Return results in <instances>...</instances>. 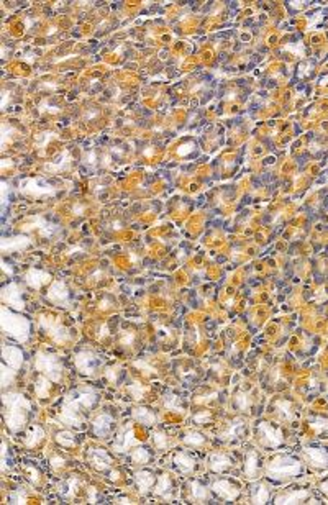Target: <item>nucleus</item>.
I'll use <instances>...</instances> for the list:
<instances>
[{
  "label": "nucleus",
  "instance_id": "nucleus-1",
  "mask_svg": "<svg viewBox=\"0 0 328 505\" xmlns=\"http://www.w3.org/2000/svg\"><path fill=\"white\" fill-rule=\"evenodd\" d=\"M2 328L7 335L13 336L18 341H25L30 333V322L25 317H20L9 312L7 309L2 310Z\"/></svg>",
  "mask_w": 328,
  "mask_h": 505
},
{
  "label": "nucleus",
  "instance_id": "nucleus-2",
  "mask_svg": "<svg viewBox=\"0 0 328 505\" xmlns=\"http://www.w3.org/2000/svg\"><path fill=\"white\" fill-rule=\"evenodd\" d=\"M35 364H37L38 371L43 376H46L49 381H53V382H59L61 381V378H62L61 362L58 361V358L53 356V354L38 353L37 354V359H35Z\"/></svg>",
  "mask_w": 328,
  "mask_h": 505
},
{
  "label": "nucleus",
  "instance_id": "nucleus-3",
  "mask_svg": "<svg viewBox=\"0 0 328 505\" xmlns=\"http://www.w3.org/2000/svg\"><path fill=\"white\" fill-rule=\"evenodd\" d=\"M99 400V395L97 392L90 389H77L74 392H71L68 395H64L62 403H68V405H73L76 409H85L89 410L92 409Z\"/></svg>",
  "mask_w": 328,
  "mask_h": 505
},
{
  "label": "nucleus",
  "instance_id": "nucleus-4",
  "mask_svg": "<svg viewBox=\"0 0 328 505\" xmlns=\"http://www.w3.org/2000/svg\"><path fill=\"white\" fill-rule=\"evenodd\" d=\"M266 471L271 478H287V476H294L301 471V464L287 458H277L268 464Z\"/></svg>",
  "mask_w": 328,
  "mask_h": 505
},
{
  "label": "nucleus",
  "instance_id": "nucleus-5",
  "mask_svg": "<svg viewBox=\"0 0 328 505\" xmlns=\"http://www.w3.org/2000/svg\"><path fill=\"white\" fill-rule=\"evenodd\" d=\"M58 418L62 425L69 426V428H74V430L84 428V417L81 414V410L73 407V405L62 403L58 412Z\"/></svg>",
  "mask_w": 328,
  "mask_h": 505
},
{
  "label": "nucleus",
  "instance_id": "nucleus-6",
  "mask_svg": "<svg viewBox=\"0 0 328 505\" xmlns=\"http://www.w3.org/2000/svg\"><path fill=\"white\" fill-rule=\"evenodd\" d=\"M140 442L137 438H135V433L132 430V426L130 425H125L122 426V428L118 430L117 433V436L115 440H113V443H112V450L115 451V453H126L130 448L133 446H138Z\"/></svg>",
  "mask_w": 328,
  "mask_h": 505
},
{
  "label": "nucleus",
  "instance_id": "nucleus-7",
  "mask_svg": "<svg viewBox=\"0 0 328 505\" xmlns=\"http://www.w3.org/2000/svg\"><path fill=\"white\" fill-rule=\"evenodd\" d=\"M212 490L220 497V499H223V500H226V502L237 500V499H238V495H240V489H238V486H235L233 482L226 481V479H217V481H213Z\"/></svg>",
  "mask_w": 328,
  "mask_h": 505
},
{
  "label": "nucleus",
  "instance_id": "nucleus-8",
  "mask_svg": "<svg viewBox=\"0 0 328 505\" xmlns=\"http://www.w3.org/2000/svg\"><path fill=\"white\" fill-rule=\"evenodd\" d=\"M87 459L90 466L95 467L97 471H110L112 469V458L102 448H90L87 451Z\"/></svg>",
  "mask_w": 328,
  "mask_h": 505
},
{
  "label": "nucleus",
  "instance_id": "nucleus-9",
  "mask_svg": "<svg viewBox=\"0 0 328 505\" xmlns=\"http://www.w3.org/2000/svg\"><path fill=\"white\" fill-rule=\"evenodd\" d=\"M76 366L82 374L92 376V374H95V371H97L99 359H97L95 354H92L89 351H84V353H79L76 356Z\"/></svg>",
  "mask_w": 328,
  "mask_h": 505
},
{
  "label": "nucleus",
  "instance_id": "nucleus-10",
  "mask_svg": "<svg viewBox=\"0 0 328 505\" xmlns=\"http://www.w3.org/2000/svg\"><path fill=\"white\" fill-rule=\"evenodd\" d=\"M113 423H115V420H113V417L110 414H99L94 420H92V431H94L97 436L105 438L110 435Z\"/></svg>",
  "mask_w": 328,
  "mask_h": 505
},
{
  "label": "nucleus",
  "instance_id": "nucleus-11",
  "mask_svg": "<svg viewBox=\"0 0 328 505\" xmlns=\"http://www.w3.org/2000/svg\"><path fill=\"white\" fill-rule=\"evenodd\" d=\"M258 436H259V442L265 446H277V445H281V442H282L279 431H277L276 428H273V426L268 425V423H259L258 425Z\"/></svg>",
  "mask_w": 328,
  "mask_h": 505
},
{
  "label": "nucleus",
  "instance_id": "nucleus-12",
  "mask_svg": "<svg viewBox=\"0 0 328 505\" xmlns=\"http://www.w3.org/2000/svg\"><path fill=\"white\" fill-rule=\"evenodd\" d=\"M2 400H4L5 410H26V412H30V409H31L30 400H28L26 397H23L21 394H15V392L5 394Z\"/></svg>",
  "mask_w": 328,
  "mask_h": 505
},
{
  "label": "nucleus",
  "instance_id": "nucleus-13",
  "mask_svg": "<svg viewBox=\"0 0 328 505\" xmlns=\"http://www.w3.org/2000/svg\"><path fill=\"white\" fill-rule=\"evenodd\" d=\"M26 410H5V423L12 431H20L26 425Z\"/></svg>",
  "mask_w": 328,
  "mask_h": 505
},
{
  "label": "nucleus",
  "instance_id": "nucleus-14",
  "mask_svg": "<svg viewBox=\"0 0 328 505\" xmlns=\"http://www.w3.org/2000/svg\"><path fill=\"white\" fill-rule=\"evenodd\" d=\"M154 492L164 500L174 499V484L168 474H161L158 478V481H156V484H154Z\"/></svg>",
  "mask_w": 328,
  "mask_h": 505
},
{
  "label": "nucleus",
  "instance_id": "nucleus-15",
  "mask_svg": "<svg viewBox=\"0 0 328 505\" xmlns=\"http://www.w3.org/2000/svg\"><path fill=\"white\" fill-rule=\"evenodd\" d=\"M207 464H209V469L212 473L220 474V473H225L226 469L232 467V459L223 453H213L209 456Z\"/></svg>",
  "mask_w": 328,
  "mask_h": 505
},
{
  "label": "nucleus",
  "instance_id": "nucleus-16",
  "mask_svg": "<svg viewBox=\"0 0 328 505\" xmlns=\"http://www.w3.org/2000/svg\"><path fill=\"white\" fill-rule=\"evenodd\" d=\"M156 481H158L156 479V476L153 473H149V471H145V469L135 473V484H137V487H138V490L141 494H146L148 490L156 484Z\"/></svg>",
  "mask_w": 328,
  "mask_h": 505
},
{
  "label": "nucleus",
  "instance_id": "nucleus-17",
  "mask_svg": "<svg viewBox=\"0 0 328 505\" xmlns=\"http://www.w3.org/2000/svg\"><path fill=\"white\" fill-rule=\"evenodd\" d=\"M2 298H4V302H7L9 305H12V307H15L18 310L23 309V300H21V292H20V289L15 286V284H10V286H7L4 290H2Z\"/></svg>",
  "mask_w": 328,
  "mask_h": 505
},
{
  "label": "nucleus",
  "instance_id": "nucleus-18",
  "mask_svg": "<svg viewBox=\"0 0 328 505\" xmlns=\"http://www.w3.org/2000/svg\"><path fill=\"white\" fill-rule=\"evenodd\" d=\"M81 486V481L77 478H68L66 481H62L58 486V492L64 500H71L74 499L77 494V489Z\"/></svg>",
  "mask_w": 328,
  "mask_h": 505
},
{
  "label": "nucleus",
  "instance_id": "nucleus-19",
  "mask_svg": "<svg viewBox=\"0 0 328 505\" xmlns=\"http://www.w3.org/2000/svg\"><path fill=\"white\" fill-rule=\"evenodd\" d=\"M173 461H174V466L184 474H190L195 469V459L192 458L189 453H184V451L176 453Z\"/></svg>",
  "mask_w": 328,
  "mask_h": 505
},
{
  "label": "nucleus",
  "instance_id": "nucleus-20",
  "mask_svg": "<svg viewBox=\"0 0 328 505\" xmlns=\"http://www.w3.org/2000/svg\"><path fill=\"white\" fill-rule=\"evenodd\" d=\"M4 361L7 366L18 369L21 364H23V353H21L17 346H5L4 348Z\"/></svg>",
  "mask_w": 328,
  "mask_h": 505
},
{
  "label": "nucleus",
  "instance_id": "nucleus-21",
  "mask_svg": "<svg viewBox=\"0 0 328 505\" xmlns=\"http://www.w3.org/2000/svg\"><path fill=\"white\" fill-rule=\"evenodd\" d=\"M243 431H245V422L241 420V418H237V420H233L228 423L226 428L220 433V440H235V438H240L241 435H243Z\"/></svg>",
  "mask_w": 328,
  "mask_h": 505
},
{
  "label": "nucleus",
  "instance_id": "nucleus-22",
  "mask_svg": "<svg viewBox=\"0 0 328 505\" xmlns=\"http://www.w3.org/2000/svg\"><path fill=\"white\" fill-rule=\"evenodd\" d=\"M132 417H133V420H137L138 423H143L146 426H153L156 422H158V417H156V414L153 410H149L146 407H137V409H133L132 412Z\"/></svg>",
  "mask_w": 328,
  "mask_h": 505
},
{
  "label": "nucleus",
  "instance_id": "nucleus-23",
  "mask_svg": "<svg viewBox=\"0 0 328 505\" xmlns=\"http://www.w3.org/2000/svg\"><path fill=\"white\" fill-rule=\"evenodd\" d=\"M43 440H45V430L40 425H31L26 431V436L23 438V443L28 448H37Z\"/></svg>",
  "mask_w": 328,
  "mask_h": 505
},
{
  "label": "nucleus",
  "instance_id": "nucleus-24",
  "mask_svg": "<svg viewBox=\"0 0 328 505\" xmlns=\"http://www.w3.org/2000/svg\"><path fill=\"white\" fill-rule=\"evenodd\" d=\"M48 298L51 302L54 304H58V305H64L68 302V298H69V292H68V287L64 286L62 282H56L54 286L49 289V292H48Z\"/></svg>",
  "mask_w": 328,
  "mask_h": 505
},
{
  "label": "nucleus",
  "instance_id": "nucleus-25",
  "mask_svg": "<svg viewBox=\"0 0 328 505\" xmlns=\"http://www.w3.org/2000/svg\"><path fill=\"white\" fill-rule=\"evenodd\" d=\"M25 281L28 286H31L35 289H40L43 284L48 282L49 281V276L46 273H43V271H37V269H31L30 273H28L25 276Z\"/></svg>",
  "mask_w": 328,
  "mask_h": 505
},
{
  "label": "nucleus",
  "instance_id": "nucleus-26",
  "mask_svg": "<svg viewBox=\"0 0 328 505\" xmlns=\"http://www.w3.org/2000/svg\"><path fill=\"white\" fill-rule=\"evenodd\" d=\"M43 326H45L49 335L53 336V340L58 341V343H62V341L68 340V330H64L62 326L56 325L53 322H46V320H43Z\"/></svg>",
  "mask_w": 328,
  "mask_h": 505
},
{
  "label": "nucleus",
  "instance_id": "nucleus-27",
  "mask_svg": "<svg viewBox=\"0 0 328 505\" xmlns=\"http://www.w3.org/2000/svg\"><path fill=\"white\" fill-rule=\"evenodd\" d=\"M258 469H259L258 454H256V451H248L246 456H245V474H246V478H254V476L258 474Z\"/></svg>",
  "mask_w": 328,
  "mask_h": 505
},
{
  "label": "nucleus",
  "instance_id": "nucleus-28",
  "mask_svg": "<svg viewBox=\"0 0 328 505\" xmlns=\"http://www.w3.org/2000/svg\"><path fill=\"white\" fill-rule=\"evenodd\" d=\"M268 500H269V489L263 484V482H258L256 486H253L251 502L253 503H266Z\"/></svg>",
  "mask_w": 328,
  "mask_h": 505
},
{
  "label": "nucleus",
  "instance_id": "nucleus-29",
  "mask_svg": "<svg viewBox=\"0 0 328 505\" xmlns=\"http://www.w3.org/2000/svg\"><path fill=\"white\" fill-rule=\"evenodd\" d=\"M54 440H56V443H58L59 446H62V448H66V450H68V448H76L77 446L76 436L71 431H66V430L56 433Z\"/></svg>",
  "mask_w": 328,
  "mask_h": 505
},
{
  "label": "nucleus",
  "instance_id": "nucleus-30",
  "mask_svg": "<svg viewBox=\"0 0 328 505\" xmlns=\"http://www.w3.org/2000/svg\"><path fill=\"white\" fill-rule=\"evenodd\" d=\"M51 382L53 381H49L46 376H41V378L37 379V382H35V392H37L38 399H46V397L49 395V390H51Z\"/></svg>",
  "mask_w": 328,
  "mask_h": 505
},
{
  "label": "nucleus",
  "instance_id": "nucleus-31",
  "mask_svg": "<svg viewBox=\"0 0 328 505\" xmlns=\"http://www.w3.org/2000/svg\"><path fill=\"white\" fill-rule=\"evenodd\" d=\"M181 442L185 446L197 448V446L205 445V436L202 435V433H199V431H189V433H185V435H182Z\"/></svg>",
  "mask_w": 328,
  "mask_h": 505
},
{
  "label": "nucleus",
  "instance_id": "nucleus-32",
  "mask_svg": "<svg viewBox=\"0 0 328 505\" xmlns=\"http://www.w3.org/2000/svg\"><path fill=\"white\" fill-rule=\"evenodd\" d=\"M190 494L195 500H207L210 497L209 489H207L202 482H199V481L190 482Z\"/></svg>",
  "mask_w": 328,
  "mask_h": 505
},
{
  "label": "nucleus",
  "instance_id": "nucleus-33",
  "mask_svg": "<svg viewBox=\"0 0 328 505\" xmlns=\"http://www.w3.org/2000/svg\"><path fill=\"white\" fill-rule=\"evenodd\" d=\"M162 405L166 407L168 410H173V412H182V402H181V397L176 395V394H166L162 397Z\"/></svg>",
  "mask_w": 328,
  "mask_h": 505
},
{
  "label": "nucleus",
  "instance_id": "nucleus-34",
  "mask_svg": "<svg viewBox=\"0 0 328 505\" xmlns=\"http://www.w3.org/2000/svg\"><path fill=\"white\" fill-rule=\"evenodd\" d=\"M130 458H132L133 463H137V464H148L149 459H151V454H149V451L146 450V448L138 446L132 451Z\"/></svg>",
  "mask_w": 328,
  "mask_h": 505
},
{
  "label": "nucleus",
  "instance_id": "nucleus-35",
  "mask_svg": "<svg viewBox=\"0 0 328 505\" xmlns=\"http://www.w3.org/2000/svg\"><path fill=\"white\" fill-rule=\"evenodd\" d=\"M249 403H251V400H249V395L246 392H238L237 395L233 397L235 409H238L241 412H246L249 409Z\"/></svg>",
  "mask_w": 328,
  "mask_h": 505
},
{
  "label": "nucleus",
  "instance_id": "nucleus-36",
  "mask_svg": "<svg viewBox=\"0 0 328 505\" xmlns=\"http://www.w3.org/2000/svg\"><path fill=\"white\" fill-rule=\"evenodd\" d=\"M15 379V369L13 367H7L2 366V371H0V382H2V387H9L10 384Z\"/></svg>",
  "mask_w": 328,
  "mask_h": 505
},
{
  "label": "nucleus",
  "instance_id": "nucleus-37",
  "mask_svg": "<svg viewBox=\"0 0 328 505\" xmlns=\"http://www.w3.org/2000/svg\"><path fill=\"white\" fill-rule=\"evenodd\" d=\"M151 436H153V443H154L156 448H158V450H166L168 445H169V440L166 436V433H164L162 430H154Z\"/></svg>",
  "mask_w": 328,
  "mask_h": 505
},
{
  "label": "nucleus",
  "instance_id": "nucleus-38",
  "mask_svg": "<svg viewBox=\"0 0 328 505\" xmlns=\"http://www.w3.org/2000/svg\"><path fill=\"white\" fill-rule=\"evenodd\" d=\"M305 497H307V492L287 494L284 497H279V499L276 500V503H297V502H301L302 499H305Z\"/></svg>",
  "mask_w": 328,
  "mask_h": 505
},
{
  "label": "nucleus",
  "instance_id": "nucleus-39",
  "mask_svg": "<svg viewBox=\"0 0 328 505\" xmlns=\"http://www.w3.org/2000/svg\"><path fill=\"white\" fill-rule=\"evenodd\" d=\"M309 456L313 461V464H318V466H325L326 464V456L322 450H309Z\"/></svg>",
  "mask_w": 328,
  "mask_h": 505
},
{
  "label": "nucleus",
  "instance_id": "nucleus-40",
  "mask_svg": "<svg viewBox=\"0 0 328 505\" xmlns=\"http://www.w3.org/2000/svg\"><path fill=\"white\" fill-rule=\"evenodd\" d=\"M210 418H212V414L209 410H201V412H197L194 417H192V420H194L197 425H205V423L210 422Z\"/></svg>",
  "mask_w": 328,
  "mask_h": 505
},
{
  "label": "nucleus",
  "instance_id": "nucleus-41",
  "mask_svg": "<svg viewBox=\"0 0 328 505\" xmlns=\"http://www.w3.org/2000/svg\"><path fill=\"white\" fill-rule=\"evenodd\" d=\"M25 473H26L28 481H30L33 486H37L40 482V471L38 469H35L33 466H25Z\"/></svg>",
  "mask_w": 328,
  "mask_h": 505
},
{
  "label": "nucleus",
  "instance_id": "nucleus-42",
  "mask_svg": "<svg viewBox=\"0 0 328 505\" xmlns=\"http://www.w3.org/2000/svg\"><path fill=\"white\" fill-rule=\"evenodd\" d=\"M12 503H26V492L23 489H17L10 494Z\"/></svg>",
  "mask_w": 328,
  "mask_h": 505
},
{
  "label": "nucleus",
  "instance_id": "nucleus-43",
  "mask_svg": "<svg viewBox=\"0 0 328 505\" xmlns=\"http://www.w3.org/2000/svg\"><path fill=\"white\" fill-rule=\"evenodd\" d=\"M128 390H130V394H132L133 399H137V400H141V399H143L145 387H143V386H140V384H132V386L128 387Z\"/></svg>",
  "mask_w": 328,
  "mask_h": 505
},
{
  "label": "nucleus",
  "instance_id": "nucleus-44",
  "mask_svg": "<svg viewBox=\"0 0 328 505\" xmlns=\"http://www.w3.org/2000/svg\"><path fill=\"white\" fill-rule=\"evenodd\" d=\"M49 464H51L53 469H61L66 466V459H64L61 454H53V456L49 458Z\"/></svg>",
  "mask_w": 328,
  "mask_h": 505
},
{
  "label": "nucleus",
  "instance_id": "nucleus-45",
  "mask_svg": "<svg viewBox=\"0 0 328 505\" xmlns=\"http://www.w3.org/2000/svg\"><path fill=\"white\" fill-rule=\"evenodd\" d=\"M217 392H212V394H207V395H202V397H195V402L197 403H209L212 400H215L217 399Z\"/></svg>",
  "mask_w": 328,
  "mask_h": 505
},
{
  "label": "nucleus",
  "instance_id": "nucleus-46",
  "mask_svg": "<svg viewBox=\"0 0 328 505\" xmlns=\"http://www.w3.org/2000/svg\"><path fill=\"white\" fill-rule=\"evenodd\" d=\"M87 500L92 503H97L99 502V490L95 487H89L87 490Z\"/></svg>",
  "mask_w": 328,
  "mask_h": 505
},
{
  "label": "nucleus",
  "instance_id": "nucleus-47",
  "mask_svg": "<svg viewBox=\"0 0 328 505\" xmlns=\"http://www.w3.org/2000/svg\"><path fill=\"white\" fill-rule=\"evenodd\" d=\"M7 454H9V450H7V443L4 442L2 443V471L4 473L7 471V469H9V466H7V464H9V463H7Z\"/></svg>",
  "mask_w": 328,
  "mask_h": 505
},
{
  "label": "nucleus",
  "instance_id": "nucleus-48",
  "mask_svg": "<svg viewBox=\"0 0 328 505\" xmlns=\"http://www.w3.org/2000/svg\"><path fill=\"white\" fill-rule=\"evenodd\" d=\"M105 376L110 382H117V369H109V371L105 373Z\"/></svg>",
  "mask_w": 328,
  "mask_h": 505
},
{
  "label": "nucleus",
  "instance_id": "nucleus-49",
  "mask_svg": "<svg viewBox=\"0 0 328 505\" xmlns=\"http://www.w3.org/2000/svg\"><path fill=\"white\" fill-rule=\"evenodd\" d=\"M115 503H132V499H128V497H117Z\"/></svg>",
  "mask_w": 328,
  "mask_h": 505
},
{
  "label": "nucleus",
  "instance_id": "nucleus-50",
  "mask_svg": "<svg viewBox=\"0 0 328 505\" xmlns=\"http://www.w3.org/2000/svg\"><path fill=\"white\" fill-rule=\"evenodd\" d=\"M109 479H110V481H118V479H120V473H117V471H112V469H110V476H109Z\"/></svg>",
  "mask_w": 328,
  "mask_h": 505
},
{
  "label": "nucleus",
  "instance_id": "nucleus-51",
  "mask_svg": "<svg viewBox=\"0 0 328 505\" xmlns=\"http://www.w3.org/2000/svg\"><path fill=\"white\" fill-rule=\"evenodd\" d=\"M322 487H323V490H325V492H328V482H325V484H323Z\"/></svg>",
  "mask_w": 328,
  "mask_h": 505
}]
</instances>
